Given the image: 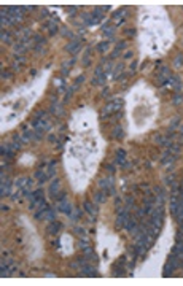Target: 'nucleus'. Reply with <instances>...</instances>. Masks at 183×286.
<instances>
[{
  "label": "nucleus",
  "instance_id": "obj_23",
  "mask_svg": "<svg viewBox=\"0 0 183 286\" xmlns=\"http://www.w3.org/2000/svg\"><path fill=\"white\" fill-rule=\"evenodd\" d=\"M80 246H81V250L88 248V246H89V245H88V240H83V242H80Z\"/></svg>",
  "mask_w": 183,
  "mask_h": 286
},
{
  "label": "nucleus",
  "instance_id": "obj_22",
  "mask_svg": "<svg viewBox=\"0 0 183 286\" xmlns=\"http://www.w3.org/2000/svg\"><path fill=\"white\" fill-rule=\"evenodd\" d=\"M75 231H76V234H78V235H83V237L86 235V231H84V229H81V227H76Z\"/></svg>",
  "mask_w": 183,
  "mask_h": 286
},
{
  "label": "nucleus",
  "instance_id": "obj_7",
  "mask_svg": "<svg viewBox=\"0 0 183 286\" xmlns=\"http://www.w3.org/2000/svg\"><path fill=\"white\" fill-rule=\"evenodd\" d=\"M59 189H61V181H59V180L51 181V184H49V194L56 197V192H57Z\"/></svg>",
  "mask_w": 183,
  "mask_h": 286
},
{
  "label": "nucleus",
  "instance_id": "obj_17",
  "mask_svg": "<svg viewBox=\"0 0 183 286\" xmlns=\"http://www.w3.org/2000/svg\"><path fill=\"white\" fill-rule=\"evenodd\" d=\"M2 42H5V43H11V37H10V34L8 32H2Z\"/></svg>",
  "mask_w": 183,
  "mask_h": 286
},
{
  "label": "nucleus",
  "instance_id": "obj_2",
  "mask_svg": "<svg viewBox=\"0 0 183 286\" xmlns=\"http://www.w3.org/2000/svg\"><path fill=\"white\" fill-rule=\"evenodd\" d=\"M43 219L48 221V223L56 221V210H53V208H46L45 213H43Z\"/></svg>",
  "mask_w": 183,
  "mask_h": 286
},
{
  "label": "nucleus",
  "instance_id": "obj_28",
  "mask_svg": "<svg viewBox=\"0 0 183 286\" xmlns=\"http://www.w3.org/2000/svg\"><path fill=\"white\" fill-rule=\"evenodd\" d=\"M102 96H104V97H108V87H107V89H104V92H102Z\"/></svg>",
  "mask_w": 183,
  "mask_h": 286
},
{
  "label": "nucleus",
  "instance_id": "obj_5",
  "mask_svg": "<svg viewBox=\"0 0 183 286\" xmlns=\"http://www.w3.org/2000/svg\"><path fill=\"white\" fill-rule=\"evenodd\" d=\"M66 49H67L69 52H78V51H80V40H78V38H75L73 42H70L69 45H67Z\"/></svg>",
  "mask_w": 183,
  "mask_h": 286
},
{
  "label": "nucleus",
  "instance_id": "obj_18",
  "mask_svg": "<svg viewBox=\"0 0 183 286\" xmlns=\"http://www.w3.org/2000/svg\"><path fill=\"white\" fill-rule=\"evenodd\" d=\"M104 34L108 35V38H111V37H113V34H115V29L113 27H104Z\"/></svg>",
  "mask_w": 183,
  "mask_h": 286
},
{
  "label": "nucleus",
  "instance_id": "obj_3",
  "mask_svg": "<svg viewBox=\"0 0 183 286\" xmlns=\"http://www.w3.org/2000/svg\"><path fill=\"white\" fill-rule=\"evenodd\" d=\"M121 105H120V102H113V104H110V105H107V107L102 110V114H110V113H113V111H116L118 108H120Z\"/></svg>",
  "mask_w": 183,
  "mask_h": 286
},
{
  "label": "nucleus",
  "instance_id": "obj_10",
  "mask_svg": "<svg viewBox=\"0 0 183 286\" xmlns=\"http://www.w3.org/2000/svg\"><path fill=\"white\" fill-rule=\"evenodd\" d=\"M84 210H86L88 213L91 215V216H96V213H97V208H96V205H93L91 202H84Z\"/></svg>",
  "mask_w": 183,
  "mask_h": 286
},
{
  "label": "nucleus",
  "instance_id": "obj_12",
  "mask_svg": "<svg viewBox=\"0 0 183 286\" xmlns=\"http://www.w3.org/2000/svg\"><path fill=\"white\" fill-rule=\"evenodd\" d=\"M54 166H56V161H51V162H49V169H48V176H49V178H53V176L56 175Z\"/></svg>",
  "mask_w": 183,
  "mask_h": 286
},
{
  "label": "nucleus",
  "instance_id": "obj_16",
  "mask_svg": "<svg viewBox=\"0 0 183 286\" xmlns=\"http://www.w3.org/2000/svg\"><path fill=\"white\" fill-rule=\"evenodd\" d=\"M123 135H124L123 129H121V127H115V132H113V137H115V138H121Z\"/></svg>",
  "mask_w": 183,
  "mask_h": 286
},
{
  "label": "nucleus",
  "instance_id": "obj_25",
  "mask_svg": "<svg viewBox=\"0 0 183 286\" xmlns=\"http://www.w3.org/2000/svg\"><path fill=\"white\" fill-rule=\"evenodd\" d=\"M135 69H137V62H135V61H134V62L131 64V72H134Z\"/></svg>",
  "mask_w": 183,
  "mask_h": 286
},
{
  "label": "nucleus",
  "instance_id": "obj_27",
  "mask_svg": "<svg viewBox=\"0 0 183 286\" xmlns=\"http://www.w3.org/2000/svg\"><path fill=\"white\" fill-rule=\"evenodd\" d=\"M8 76H10V73H7V72H2V78H8Z\"/></svg>",
  "mask_w": 183,
  "mask_h": 286
},
{
  "label": "nucleus",
  "instance_id": "obj_26",
  "mask_svg": "<svg viewBox=\"0 0 183 286\" xmlns=\"http://www.w3.org/2000/svg\"><path fill=\"white\" fill-rule=\"evenodd\" d=\"M131 57H132V52H131V51H128V52L124 54V59H131Z\"/></svg>",
  "mask_w": 183,
  "mask_h": 286
},
{
  "label": "nucleus",
  "instance_id": "obj_21",
  "mask_svg": "<svg viewBox=\"0 0 183 286\" xmlns=\"http://www.w3.org/2000/svg\"><path fill=\"white\" fill-rule=\"evenodd\" d=\"M180 102H183V96H182V94H177V96L174 97V104H175V105H178Z\"/></svg>",
  "mask_w": 183,
  "mask_h": 286
},
{
  "label": "nucleus",
  "instance_id": "obj_13",
  "mask_svg": "<svg viewBox=\"0 0 183 286\" xmlns=\"http://www.w3.org/2000/svg\"><path fill=\"white\" fill-rule=\"evenodd\" d=\"M26 184H27V178H19V180H16V183H14V186L16 188H26Z\"/></svg>",
  "mask_w": 183,
  "mask_h": 286
},
{
  "label": "nucleus",
  "instance_id": "obj_29",
  "mask_svg": "<svg viewBox=\"0 0 183 286\" xmlns=\"http://www.w3.org/2000/svg\"><path fill=\"white\" fill-rule=\"evenodd\" d=\"M108 172L113 173V172H115V167H113V166H108Z\"/></svg>",
  "mask_w": 183,
  "mask_h": 286
},
{
  "label": "nucleus",
  "instance_id": "obj_11",
  "mask_svg": "<svg viewBox=\"0 0 183 286\" xmlns=\"http://www.w3.org/2000/svg\"><path fill=\"white\" fill-rule=\"evenodd\" d=\"M105 196H107V194H105V191H99L97 194H94V202H96V203H102L105 200Z\"/></svg>",
  "mask_w": 183,
  "mask_h": 286
},
{
  "label": "nucleus",
  "instance_id": "obj_20",
  "mask_svg": "<svg viewBox=\"0 0 183 286\" xmlns=\"http://www.w3.org/2000/svg\"><path fill=\"white\" fill-rule=\"evenodd\" d=\"M123 69H124V65H123V64L116 65V69H115V73H113V76H115V78H118V73H120V72H123Z\"/></svg>",
  "mask_w": 183,
  "mask_h": 286
},
{
  "label": "nucleus",
  "instance_id": "obj_14",
  "mask_svg": "<svg viewBox=\"0 0 183 286\" xmlns=\"http://www.w3.org/2000/svg\"><path fill=\"white\" fill-rule=\"evenodd\" d=\"M182 65H183V54H178V56H177V59L174 61V67H177V69H178V67H182Z\"/></svg>",
  "mask_w": 183,
  "mask_h": 286
},
{
  "label": "nucleus",
  "instance_id": "obj_4",
  "mask_svg": "<svg viewBox=\"0 0 183 286\" xmlns=\"http://www.w3.org/2000/svg\"><path fill=\"white\" fill-rule=\"evenodd\" d=\"M57 210H61L62 213H66V215H72L73 207H72V203H70L69 200H66V202H64L62 205H59V207H57Z\"/></svg>",
  "mask_w": 183,
  "mask_h": 286
},
{
  "label": "nucleus",
  "instance_id": "obj_24",
  "mask_svg": "<svg viewBox=\"0 0 183 286\" xmlns=\"http://www.w3.org/2000/svg\"><path fill=\"white\" fill-rule=\"evenodd\" d=\"M116 48H118V49H124V48H126V42H121V43H118V45H116Z\"/></svg>",
  "mask_w": 183,
  "mask_h": 286
},
{
  "label": "nucleus",
  "instance_id": "obj_30",
  "mask_svg": "<svg viewBox=\"0 0 183 286\" xmlns=\"http://www.w3.org/2000/svg\"><path fill=\"white\" fill-rule=\"evenodd\" d=\"M48 140H49V141H54V140H56V137H54V135H49Z\"/></svg>",
  "mask_w": 183,
  "mask_h": 286
},
{
  "label": "nucleus",
  "instance_id": "obj_19",
  "mask_svg": "<svg viewBox=\"0 0 183 286\" xmlns=\"http://www.w3.org/2000/svg\"><path fill=\"white\" fill-rule=\"evenodd\" d=\"M83 81H84V76H83V75H81V76H78V78H76V81H75V84H73V87H72V89H76V87H78L80 84H83Z\"/></svg>",
  "mask_w": 183,
  "mask_h": 286
},
{
  "label": "nucleus",
  "instance_id": "obj_9",
  "mask_svg": "<svg viewBox=\"0 0 183 286\" xmlns=\"http://www.w3.org/2000/svg\"><path fill=\"white\" fill-rule=\"evenodd\" d=\"M124 149H118L116 151V164H120V166H126V162H124Z\"/></svg>",
  "mask_w": 183,
  "mask_h": 286
},
{
  "label": "nucleus",
  "instance_id": "obj_15",
  "mask_svg": "<svg viewBox=\"0 0 183 286\" xmlns=\"http://www.w3.org/2000/svg\"><path fill=\"white\" fill-rule=\"evenodd\" d=\"M108 48H110V42H102L99 46H97V49H99V51H102V52L107 51Z\"/></svg>",
  "mask_w": 183,
  "mask_h": 286
},
{
  "label": "nucleus",
  "instance_id": "obj_6",
  "mask_svg": "<svg viewBox=\"0 0 183 286\" xmlns=\"http://www.w3.org/2000/svg\"><path fill=\"white\" fill-rule=\"evenodd\" d=\"M62 227V224L59 223V221H53V223H49V226H48V232L49 234H57L59 232V229Z\"/></svg>",
  "mask_w": 183,
  "mask_h": 286
},
{
  "label": "nucleus",
  "instance_id": "obj_1",
  "mask_svg": "<svg viewBox=\"0 0 183 286\" xmlns=\"http://www.w3.org/2000/svg\"><path fill=\"white\" fill-rule=\"evenodd\" d=\"M118 218H116V226H124L126 221L129 219V213H128V208H123L121 211H118Z\"/></svg>",
  "mask_w": 183,
  "mask_h": 286
},
{
  "label": "nucleus",
  "instance_id": "obj_8",
  "mask_svg": "<svg viewBox=\"0 0 183 286\" xmlns=\"http://www.w3.org/2000/svg\"><path fill=\"white\" fill-rule=\"evenodd\" d=\"M124 227L128 229L129 232H134L135 229H137V223H135V219L134 218H129L128 221H126V224H124Z\"/></svg>",
  "mask_w": 183,
  "mask_h": 286
}]
</instances>
